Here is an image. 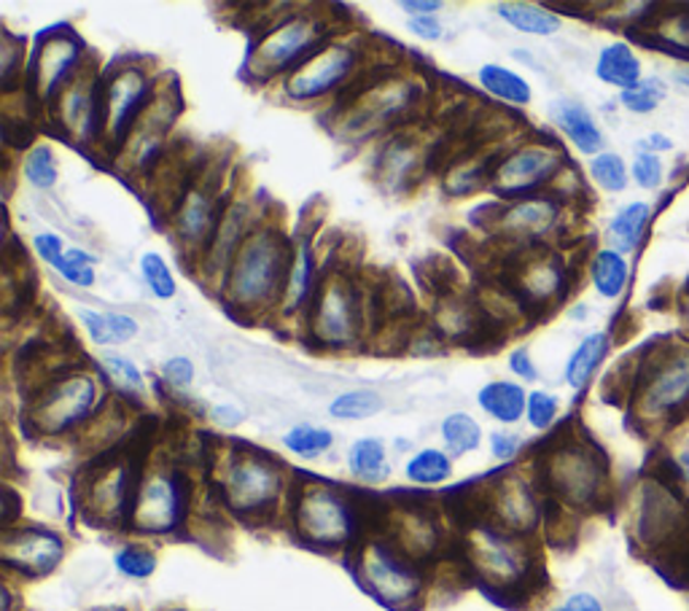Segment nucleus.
<instances>
[{
  "label": "nucleus",
  "instance_id": "423d86ee",
  "mask_svg": "<svg viewBox=\"0 0 689 611\" xmlns=\"http://www.w3.org/2000/svg\"><path fill=\"white\" fill-rule=\"evenodd\" d=\"M359 49L348 40H326L294 73L285 75L283 95L291 103H315L348 84L359 71Z\"/></svg>",
  "mask_w": 689,
  "mask_h": 611
},
{
  "label": "nucleus",
  "instance_id": "f03ea898",
  "mask_svg": "<svg viewBox=\"0 0 689 611\" xmlns=\"http://www.w3.org/2000/svg\"><path fill=\"white\" fill-rule=\"evenodd\" d=\"M326 22L315 14H285L270 31L261 33L250 49L245 73L254 81L291 75L313 51L326 44Z\"/></svg>",
  "mask_w": 689,
  "mask_h": 611
},
{
  "label": "nucleus",
  "instance_id": "5fc2aeb1",
  "mask_svg": "<svg viewBox=\"0 0 689 611\" xmlns=\"http://www.w3.org/2000/svg\"><path fill=\"white\" fill-rule=\"evenodd\" d=\"M407 27H410L412 36H418L420 40H440L442 33H445V27H442L440 16H436V14H431V16H410Z\"/></svg>",
  "mask_w": 689,
  "mask_h": 611
},
{
  "label": "nucleus",
  "instance_id": "58836bf2",
  "mask_svg": "<svg viewBox=\"0 0 689 611\" xmlns=\"http://www.w3.org/2000/svg\"><path fill=\"white\" fill-rule=\"evenodd\" d=\"M449 474H453V461H449L447 453L434 450V447L420 450L418 456L407 461V477L418 485H440Z\"/></svg>",
  "mask_w": 689,
  "mask_h": 611
},
{
  "label": "nucleus",
  "instance_id": "9b49d317",
  "mask_svg": "<svg viewBox=\"0 0 689 611\" xmlns=\"http://www.w3.org/2000/svg\"><path fill=\"white\" fill-rule=\"evenodd\" d=\"M186 506V491L178 474L156 471L149 474L138 485L136 498H132L130 522L138 531L145 533H165L178 526Z\"/></svg>",
  "mask_w": 689,
  "mask_h": 611
},
{
  "label": "nucleus",
  "instance_id": "6ab92c4d",
  "mask_svg": "<svg viewBox=\"0 0 689 611\" xmlns=\"http://www.w3.org/2000/svg\"><path fill=\"white\" fill-rule=\"evenodd\" d=\"M560 205L547 197H528V200H517L512 205H504L495 213V232L515 240H528V237L547 235L554 224H558Z\"/></svg>",
  "mask_w": 689,
  "mask_h": 611
},
{
  "label": "nucleus",
  "instance_id": "a18cd8bd",
  "mask_svg": "<svg viewBox=\"0 0 689 611\" xmlns=\"http://www.w3.org/2000/svg\"><path fill=\"white\" fill-rule=\"evenodd\" d=\"M103 366H105V372H108L110 380H114L119 388H125L127 393L143 391V386H145L143 372H140V366L132 359L121 356V353H116V351H105Z\"/></svg>",
  "mask_w": 689,
  "mask_h": 611
},
{
  "label": "nucleus",
  "instance_id": "c85d7f7f",
  "mask_svg": "<svg viewBox=\"0 0 689 611\" xmlns=\"http://www.w3.org/2000/svg\"><path fill=\"white\" fill-rule=\"evenodd\" d=\"M495 14L525 36H554L563 25L554 11L536 3H495Z\"/></svg>",
  "mask_w": 689,
  "mask_h": 611
},
{
  "label": "nucleus",
  "instance_id": "864d4df0",
  "mask_svg": "<svg viewBox=\"0 0 689 611\" xmlns=\"http://www.w3.org/2000/svg\"><path fill=\"white\" fill-rule=\"evenodd\" d=\"M519 447H523V439H519L517 434L495 432L490 436V450H493V456L499 458V461H512L519 453Z\"/></svg>",
  "mask_w": 689,
  "mask_h": 611
},
{
  "label": "nucleus",
  "instance_id": "2eb2a0df",
  "mask_svg": "<svg viewBox=\"0 0 689 611\" xmlns=\"http://www.w3.org/2000/svg\"><path fill=\"white\" fill-rule=\"evenodd\" d=\"M62 552H66L62 539L49 531H40V528L9 531L3 537V544H0V557H3L5 566L20 568L31 576L49 574L60 563Z\"/></svg>",
  "mask_w": 689,
  "mask_h": 611
},
{
  "label": "nucleus",
  "instance_id": "c9c22d12",
  "mask_svg": "<svg viewBox=\"0 0 689 611\" xmlns=\"http://www.w3.org/2000/svg\"><path fill=\"white\" fill-rule=\"evenodd\" d=\"M442 439L449 447L453 456H464V453H471L480 447L482 442V428L480 423L475 421L466 412H453L442 421Z\"/></svg>",
  "mask_w": 689,
  "mask_h": 611
},
{
  "label": "nucleus",
  "instance_id": "c756f323",
  "mask_svg": "<svg viewBox=\"0 0 689 611\" xmlns=\"http://www.w3.org/2000/svg\"><path fill=\"white\" fill-rule=\"evenodd\" d=\"M477 81H480V86L490 97L510 103V106H528L534 101V90H530L528 81L506 66L488 62V66L477 71Z\"/></svg>",
  "mask_w": 689,
  "mask_h": 611
},
{
  "label": "nucleus",
  "instance_id": "bb28decb",
  "mask_svg": "<svg viewBox=\"0 0 689 611\" xmlns=\"http://www.w3.org/2000/svg\"><path fill=\"white\" fill-rule=\"evenodd\" d=\"M313 281H315L313 248L311 243L302 240L294 246L289 283H285L283 302H280V313H283V316H294V313H300L302 307L307 305V299L313 296Z\"/></svg>",
  "mask_w": 689,
  "mask_h": 611
},
{
  "label": "nucleus",
  "instance_id": "e433bc0d",
  "mask_svg": "<svg viewBox=\"0 0 689 611\" xmlns=\"http://www.w3.org/2000/svg\"><path fill=\"white\" fill-rule=\"evenodd\" d=\"M379 410H383V396L366 388L344 391L329 404V415L340 421H366V418H375Z\"/></svg>",
  "mask_w": 689,
  "mask_h": 611
},
{
  "label": "nucleus",
  "instance_id": "39448f33",
  "mask_svg": "<svg viewBox=\"0 0 689 611\" xmlns=\"http://www.w3.org/2000/svg\"><path fill=\"white\" fill-rule=\"evenodd\" d=\"M311 337L326 348H350L364 331L361 294L344 275H329L320 283L311 307Z\"/></svg>",
  "mask_w": 689,
  "mask_h": 611
},
{
  "label": "nucleus",
  "instance_id": "ea45409f",
  "mask_svg": "<svg viewBox=\"0 0 689 611\" xmlns=\"http://www.w3.org/2000/svg\"><path fill=\"white\" fill-rule=\"evenodd\" d=\"M331 442H335V434H331L329 428L311 426V423L294 426L291 432H285V436H283L285 450H291L294 456H300V458L324 456V453L331 447Z\"/></svg>",
  "mask_w": 689,
  "mask_h": 611
},
{
  "label": "nucleus",
  "instance_id": "0eeeda50",
  "mask_svg": "<svg viewBox=\"0 0 689 611\" xmlns=\"http://www.w3.org/2000/svg\"><path fill=\"white\" fill-rule=\"evenodd\" d=\"M563 167V156L558 149L547 143H525L517 145L512 154H506L490 173V189L501 197L512 200H528L534 191L547 186Z\"/></svg>",
  "mask_w": 689,
  "mask_h": 611
},
{
  "label": "nucleus",
  "instance_id": "a878e982",
  "mask_svg": "<svg viewBox=\"0 0 689 611\" xmlns=\"http://www.w3.org/2000/svg\"><path fill=\"white\" fill-rule=\"evenodd\" d=\"M595 75H598L604 84L617 86V90L628 92L633 90L635 84H641V60L635 57V51L630 49L622 40H615V44L604 46L598 55V62H595Z\"/></svg>",
  "mask_w": 689,
  "mask_h": 611
},
{
  "label": "nucleus",
  "instance_id": "9d476101",
  "mask_svg": "<svg viewBox=\"0 0 689 611\" xmlns=\"http://www.w3.org/2000/svg\"><path fill=\"white\" fill-rule=\"evenodd\" d=\"M300 533L313 544L335 547L353 533V512L337 491L326 485H313L302 493L296 506Z\"/></svg>",
  "mask_w": 689,
  "mask_h": 611
},
{
  "label": "nucleus",
  "instance_id": "cd10ccee",
  "mask_svg": "<svg viewBox=\"0 0 689 611\" xmlns=\"http://www.w3.org/2000/svg\"><path fill=\"white\" fill-rule=\"evenodd\" d=\"M477 401L499 423H517L525 415V410H528V393H525V388L519 383L512 380L488 383L477 393Z\"/></svg>",
  "mask_w": 689,
  "mask_h": 611
},
{
  "label": "nucleus",
  "instance_id": "8fccbe9b",
  "mask_svg": "<svg viewBox=\"0 0 689 611\" xmlns=\"http://www.w3.org/2000/svg\"><path fill=\"white\" fill-rule=\"evenodd\" d=\"M630 176L635 178V184H639L641 189H655V186H659V180H663V162H659L657 154L641 151L633 160Z\"/></svg>",
  "mask_w": 689,
  "mask_h": 611
},
{
  "label": "nucleus",
  "instance_id": "2f4dec72",
  "mask_svg": "<svg viewBox=\"0 0 689 611\" xmlns=\"http://www.w3.org/2000/svg\"><path fill=\"white\" fill-rule=\"evenodd\" d=\"M650 221V205L646 202H630L624 205L609 224V243H611V251L617 254H630L635 246H639L641 235H644V226Z\"/></svg>",
  "mask_w": 689,
  "mask_h": 611
},
{
  "label": "nucleus",
  "instance_id": "ddd939ff",
  "mask_svg": "<svg viewBox=\"0 0 689 611\" xmlns=\"http://www.w3.org/2000/svg\"><path fill=\"white\" fill-rule=\"evenodd\" d=\"M361 576H364V585L375 592L379 601L390 603V607L407 603L420 590V579L410 568V563L401 561L385 544L366 547L364 557H361Z\"/></svg>",
  "mask_w": 689,
  "mask_h": 611
},
{
  "label": "nucleus",
  "instance_id": "3c124183",
  "mask_svg": "<svg viewBox=\"0 0 689 611\" xmlns=\"http://www.w3.org/2000/svg\"><path fill=\"white\" fill-rule=\"evenodd\" d=\"M162 377H165L173 388H186L195 380V364L186 356H173L165 361V366H162Z\"/></svg>",
  "mask_w": 689,
  "mask_h": 611
},
{
  "label": "nucleus",
  "instance_id": "1a4fd4ad",
  "mask_svg": "<svg viewBox=\"0 0 689 611\" xmlns=\"http://www.w3.org/2000/svg\"><path fill=\"white\" fill-rule=\"evenodd\" d=\"M283 477L276 461L256 453H245L230 463L224 477L226 502L237 512H261L280 496Z\"/></svg>",
  "mask_w": 689,
  "mask_h": 611
},
{
  "label": "nucleus",
  "instance_id": "4be33fe9",
  "mask_svg": "<svg viewBox=\"0 0 689 611\" xmlns=\"http://www.w3.org/2000/svg\"><path fill=\"white\" fill-rule=\"evenodd\" d=\"M248 235H250L248 208H245L243 202H235V205L224 208V216H221L219 226H215L213 240H210L208 251L202 254V259H206V265H208L206 267L208 275H213V272L226 275L232 259H235V254L241 251L243 240Z\"/></svg>",
  "mask_w": 689,
  "mask_h": 611
},
{
  "label": "nucleus",
  "instance_id": "a19ab883",
  "mask_svg": "<svg viewBox=\"0 0 689 611\" xmlns=\"http://www.w3.org/2000/svg\"><path fill=\"white\" fill-rule=\"evenodd\" d=\"M22 173H25L27 184L35 186V189H51L57 184V178H60V167H57L51 145H33L25 154V160H22Z\"/></svg>",
  "mask_w": 689,
  "mask_h": 611
},
{
  "label": "nucleus",
  "instance_id": "f8f14e48",
  "mask_svg": "<svg viewBox=\"0 0 689 611\" xmlns=\"http://www.w3.org/2000/svg\"><path fill=\"white\" fill-rule=\"evenodd\" d=\"M60 125L73 141L90 145L105 138L103 130V79L81 71L79 79L55 101Z\"/></svg>",
  "mask_w": 689,
  "mask_h": 611
},
{
  "label": "nucleus",
  "instance_id": "f257e3e1",
  "mask_svg": "<svg viewBox=\"0 0 689 611\" xmlns=\"http://www.w3.org/2000/svg\"><path fill=\"white\" fill-rule=\"evenodd\" d=\"M294 246L278 226H254L224 275V296L235 310L256 316L283 302Z\"/></svg>",
  "mask_w": 689,
  "mask_h": 611
},
{
  "label": "nucleus",
  "instance_id": "dca6fc26",
  "mask_svg": "<svg viewBox=\"0 0 689 611\" xmlns=\"http://www.w3.org/2000/svg\"><path fill=\"white\" fill-rule=\"evenodd\" d=\"M414 101H418V90H414L412 81L407 79L383 81V84L366 90V95H361L359 101L350 106V114H353L350 125H355L359 130L385 127L390 125L396 116L407 114Z\"/></svg>",
  "mask_w": 689,
  "mask_h": 611
},
{
  "label": "nucleus",
  "instance_id": "603ef678",
  "mask_svg": "<svg viewBox=\"0 0 689 611\" xmlns=\"http://www.w3.org/2000/svg\"><path fill=\"white\" fill-rule=\"evenodd\" d=\"M33 248H35V254H38L40 259H44L49 267H55L57 261L62 259V254L68 251L66 243H62V237L55 235V232H44V235H35L33 237Z\"/></svg>",
  "mask_w": 689,
  "mask_h": 611
},
{
  "label": "nucleus",
  "instance_id": "5701e85b",
  "mask_svg": "<svg viewBox=\"0 0 689 611\" xmlns=\"http://www.w3.org/2000/svg\"><path fill=\"white\" fill-rule=\"evenodd\" d=\"M550 114H552L554 125L563 130V136L569 138V141L574 143L582 154H589V156L604 154V132L598 130L593 114H589L582 103L565 101L563 97V101L552 103Z\"/></svg>",
  "mask_w": 689,
  "mask_h": 611
},
{
  "label": "nucleus",
  "instance_id": "4468645a",
  "mask_svg": "<svg viewBox=\"0 0 689 611\" xmlns=\"http://www.w3.org/2000/svg\"><path fill=\"white\" fill-rule=\"evenodd\" d=\"M210 186L213 184H200L186 191L184 200L178 202V211H175L173 232L186 254H206L215 235V226L224 216V211L219 208V197Z\"/></svg>",
  "mask_w": 689,
  "mask_h": 611
},
{
  "label": "nucleus",
  "instance_id": "aec40b11",
  "mask_svg": "<svg viewBox=\"0 0 689 611\" xmlns=\"http://www.w3.org/2000/svg\"><path fill=\"white\" fill-rule=\"evenodd\" d=\"M689 399V353L687 356H674L659 361L646 380L641 407L650 415H663V412L676 410Z\"/></svg>",
  "mask_w": 689,
  "mask_h": 611
},
{
  "label": "nucleus",
  "instance_id": "13d9d810",
  "mask_svg": "<svg viewBox=\"0 0 689 611\" xmlns=\"http://www.w3.org/2000/svg\"><path fill=\"white\" fill-rule=\"evenodd\" d=\"M401 11H407L410 16H431L442 9V0H401Z\"/></svg>",
  "mask_w": 689,
  "mask_h": 611
},
{
  "label": "nucleus",
  "instance_id": "de8ad7c7",
  "mask_svg": "<svg viewBox=\"0 0 689 611\" xmlns=\"http://www.w3.org/2000/svg\"><path fill=\"white\" fill-rule=\"evenodd\" d=\"M116 566H119L121 574L132 576V579H145V576L154 574L156 557L149 550H143V547H125L116 555Z\"/></svg>",
  "mask_w": 689,
  "mask_h": 611
},
{
  "label": "nucleus",
  "instance_id": "7c9ffc66",
  "mask_svg": "<svg viewBox=\"0 0 689 611\" xmlns=\"http://www.w3.org/2000/svg\"><path fill=\"white\" fill-rule=\"evenodd\" d=\"M606 353H609V334H604V331L587 334L565 361V383L574 391H582L600 366V361L606 359Z\"/></svg>",
  "mask_w": 689,
  "mask_h": 611
},
{
  "label": "nucleus",
  "instance_id": "c03bdc74",
  "mask_svg": "<svg viewBox=\"0 0 689 611\" xmlns=\"http://www.w3.org/2000/svg\"><path fill=\"white\" fill-rule=\"evenodd\" d=\"M665 95H668V86H665L663 79L655 75V79H644L633 90L622 92L620 103L628 110H633V114H652L665 101Z\"/></svg>",
  "mask_w": 689,
  "mask_h": 611
},
{
  "label": "nucleus",
  "instance_id": "b1692460",
  "mask_svg": "<svg viewBox=\"0 0 689 611\" xmlns=\"http://www.w3.org/2000/svg\"><path fill=\"white\" fill-rule=\"evenodd\" d=\"M493 515L510 531H528V528H534L539 509H536L534 496L523 482L506 480L493 493Z\"/></svg>",
  "mask_w": 689,
  "mask_h": 611
},
{
  "label": "nucleus",
  "instance_id": "393cba45",
  "mask_svg": "<svg viewBox=\"0 0 689 611\" xmlns=\"http://www.w3.org/2000/svg\"><path fill=\"white\" fill-rule=\"evenodd\" d=\"M79 318L81 324H84L86 337H90L97 348H105V351L136 340L140 331V324L136 318L125 316V313H101L84 307V310H79Z\"/></svg>",
  "mask_w": 689,
  "mask_h": 611
},
{
  "label": "nucleus",
  "instance_id": "4d7b16f0",
  "mask_svg": "<svg viewBox=\"0 0 689 611\" xmlns=\"http://www.w3.org/2000/svg\"><path fill=\"white\" fill-rule=\"evenodd\" d=\"M554 611H604V607H600L598 598L589 596V592H576V596H571L569 601L560 603Z\"/></svg>",
  "mask_w": 689,
  "mask_h": 611
},
{
  "label": "nucleus",
  "instance_id": "052dcab7",
  "mask_svg": "<svg viewBox=\"0 0 689 611\" xmlns=\"http://www.w3.org/2000/svg\"><path fill=\"white\" fill-rule=\"evenodd\" d=\"M674 149V141H670L668 136H650L641 141V151H646V154H657V151H670Z\"/></svg>",
  "mask_w": 689,
  "mask_h": 611
},
{
  "label": "nucleus",
  "instance_id": "f3484780",
  "mask_svg": "<svg viewBox=\"0 0 689 611\" xmlns=\"http://www.w3.org/2000/svg\"><path fill=\"white\" fill-rule=\"evenodd\" d=\"M471 561H475L477 572L495 585H510L525 572L523 552L517 550L515 541L499 531H477L475 541H471Z\"/></svg>",
  "mask_w": 689,
  "mask_h": 611
},
{
  "label": "nucleus",
  "instance_id": "49530a36",
  "mask_svg": "<svg viewBox=\"0 0 689 611\" xmlns=\"http://www.w3.org/2000/svg\"><path fill=\"white\" fill-rule=\"evenodd\" d=\"M412 141H396L385 151V176L394 180H407L418 167V154H414Z\"/></svg>",
  "mask_w": 689,
  "mask_h": 611
},
{
  "label": "nucleus",
  "instance_id": "6e6d98bb",
  "mask_svg": "<svg viewBox=\"0 0 689 611\" xmlns=\"http://www.w3.org/2000/svg\"><path fill=\"white\" fill-rule=\"evenodd\" d=\"M510 369L515 372L519 380H536L539 377V369H536L528 348H517V351L510 353Z\"/></svg>",
  "mask_w": 689,
  "mask_h": 611
},
{
  "label": "nucleus",
  "instance_id": "bf43d9fd",
  "mask_svg": "<svg viewBox=\"0 0 689 611\" xmlns=\"http://www.w3.org/2000/svg\"><path fill=\"white\" fill-rule=\"evenodd\" d=\"M243 410H237L235 404H215L213 407V421L221 426H241L243 423Z\"/></svg>",
  "mask_w": 689,
  "mask_h": 611
},
{
  "label": "nucleus",
  "instance_id": "09e8293b",
  "mask_svg": "<svg viewBox=\"0 0 689 611\" xmlns=\"http://www.w3.org/2000/svg\"><path fill=\"white\" fill-rule=\"evenodd\" d=\"M558 410H560V401L554 399L552 393H547V391L528 393V410H525V415H528V423L534 428H550L554 423V418H558Z\"/></svg>",
  "mask_w": 689,
  "mask_h": 611
},
{
  "label": "nucleus",
  "instance_id": "412c9836",
  "mask_svg": "<svg viewBox=\"0 0 689 611\" xmlns=\"http://www.w3.org/2000/svg\"><path fill=\"white\" fill-rule=\"evenodd\" d=\"M132 482L130 471L121 463L114 467H105L95 480L90 482V493H86V502H90V512L101 520H116L121 515H130L132 509Z\"/></svg>",
  "mask_w": 689,
  "mask_h": 611
},
{
  "label": "nucleus",
  "instance_id": "72a5a7b5",
  "mask_svg": "<svg viewBox=\"0 0 689 611\" xmlns=\"http://www.w3.org/2000/svg\"><path fill=\"white\" fill-rule=\"evenodd\" d=\"M560 286H563V272L554 265L552 259H539L536 256L530 265L523 267V275H519V289L528 299L534 302H545L550 296H558Z\"/></svg>",
  "mask_w": 689,
  "mask_h": 611
},
{
  "label": "nucleus",
  "instance_id": "a211bd4d",
  "mask_svg": "<svg viewBox=\"0 0 689 611\" xmlns=\"http://www.w3.org/2000/svg\"><path fill=\"white\" fill-rule=\"evenodd\" d=\"M550 482L565 502L587 504L598 493L600 469L587 453L571 447V450H563L554 456L550 467Z\"/></svg>",
  "mask_w": 689,
  "mask_h": 611
},
{
  "label": "nucleus",
  "instance_id": "7ed1b4c3",
  "mask_svg": "<svg viewBox=\"0 0 689 611\" xmlns=\"http://www.w3.org/2000/svg\"><path fill=\"white\" fill-rule=\"evenodd\" d=\"M154 75L138 62L114 68L103 79V130L105 143H114L116 149L127 143L136 125L143 119L151 103L156 97Z\"/></svg>",
  "mask_w": 689,
  "mask_h": 611
},
{
  "label": "nucleus",
  "instance_id": "6e6552de",
  "mask_svg": "<svg viewBox=\"0 0 689 611\" xmlns=\"http://www.w3.org/2000/svg\"><path fill=\"white\" fill-rule=\"evenodd\" d=\"M84 44L73 33H49L40 38L33 57V90L44 103H55L79 79Z\"/></svg>",
  "mask_w": 689,
  "mask_h": 611
},
{
  "label": "nucleus",
  "instance_id": "79ce46f5",
  "mask_svg": "<svg viewBox=\"0 0 689 611\" xmlns=\"http://www.w3.org/2000/svg\"><path fill=\"white\" fill-rule=\"evenodd\" d=\"M55 270L60 272L62 281H68L75 289H92L95 286V256H90L81 248H68L62 259L57 261Z\"/></svg>",
  "mask_w": 689,
  "mask_h": 611
},
{
  "label": "nucleus",
  "instance_id": "473e14b6",
  "mask_svg": "<svg viewBox=\"0 0 689 611\" xmlns=\"http://www.w3.org/2000/svg\"><path fill=\"white\" fill-rule=\"evenodd\" d=\"M350 474L364 482H379L388 474V461H385V445L375 436L355 439L348 450Z\"/></svg>",
  "mask_w": 689,
  "mask_h": 611
},
{
  "label": "nucleus",
  "instance_id": "4c0bfd02",
  "mask_svg": "<svg viewBox=\"0 0 689 611\" xmlns=\"http://www.w3.org/2000/svg\"><path fill=\"white\" fill-rule=\"evenodd\" d=\"M140 278H143L145 289H149L151 296H156V299L167 302L178 294V283H175L171 265H167L162 254L145 251L140 256Z\"/></svg>",
  "mask_w": 689,
  "mask_h": 611
},
{
  "label": "nucleus",
  "instance_id": "37998d69",
  "mask_svg": "<svg viewBox=\"0 0 689 611\" xmlns=\"http://www.w3.org/2000/svg\"><path fill=\"white\" fill-rule=\"evenodd\" d=\"M589 176L595 184L606 191H624L628 189V165L620 154L615 151H604V154L593 156L589 162Z\"/></svg>",
  "mask_w": 689,
  "mask_h": 611
},
{
  "label": "nucleus",
  "instance_id": "f704fd0d",
  "mask_svg": "<svg viewBox=\"0 0 689 611\" xmlns=\"http://www.w3.org/2000/svg\"><path fill=\"white\" fill-rule=\"evenodd\" d=\"M589 275H593V286L600 296L606 299H617V296L624 291V283H628V261H624L622 254L617 251H598L593 259V267H589Z\"/></svg>",
  "mask_w": 689,
  "mask_h": 611
},
{
  "label": "nucleus",
  "instance_id": "20e7f679",
  "mask_svg": "<svg viewBox=\"0 0 689 611\" xmlns=\"http://www.w3.org/2000/svg\"><path fill=\"white\" fill-rule=\"evenodd\" d=\"M97 404V383L90 372H66L46 380L31 401V423L40 434H66L84 423Z\"/></svg>",
  "mask_w": 689,
  "mask_h": 611
}]
</instances>
